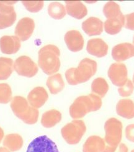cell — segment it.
<instances>
[{
	"instance_id": "31",
	"label": "cell",
	"mask_w": 134,
	"mask_h": 152,
	"mask_svg": "<svg viewBox=\"0 0 134 152\" xmlns=\"http://www.w3.org/2000/svg\"><path fill=\"white\" fill-rule=\"evenodd\" d=\"M134 91V84L131 80L128 79L125 85L118 88V92L120 96L127 97L130 96Z\"/></svg>"
},
{
	"instance_id": "10",
	"label": "cell",
	"mask_w": 134,
	"mask_h": 152,
	"mask_svg": "<svg viewBox=\"0 0 134 152\" xmlns=\"http://www.w3.org/2000/svg\"><path fill=\"white\" fill-rule=\"evenodd\" d=\"M26 152H60L55 143L47 135L39 136L32 141Z\"/></svg>"
},
{
	"instance_id": "11",
	"label": "cell",
	"mask_w": 134,
	"mask_h": 152,
	"mask_svg": "<svg viewBox=\"0 0 134 152\" xmlns=\"http://www.w3.org/2000/svg\"><path fill=\"white\" fill-rule=\"evenodd\" d=\"M35 28L34 21L30 18H22L17 23L15 28V34L21 41L29 39L33 34Z\"/></svg>"
},
{
	"instance_id": "17",
	"label": "cell",
	"mask_w": 134,
	"mask_h": 152,
	"mask_svg": "<svg viewBox=\"0 0 134 152\" xmlns=\"http://www.w3.org/2000/svg\"><path fill=\"white\" fill-rule=\"evenodd\" d=\"M82 29L89 36H98L103 32L104 23L96 17H90L82 23Z\"/></svg>"
},
{
	"instance_id": "18",
	"label": "cell",
	"mask_w": 134,
	"mask_h": 152,
	"mask_svg": "<svg viewBox=\"0 0 134 152\" xmlns=\"http://www.w3.org/2000/svg\"><path fill=\"white\" fill-rule=\"evenodd\" d=\"M65 9L67 13L72 17L81 20L88 14L86 6L80 1H66Z\"/></svg>"
},
{
	"instance_id": "36",
	"label": "cell",
	"mask_w": 134,
	"mask_h": 152,
	"mask_svg": "<svg viewBox=\"0 0 134 152\" xmlns=\"http://www.w3.org/2000/svg\"><path fill=\"white\" fill-rule=\"evenodd\" d=\"M0 152H10V151L5 147H0Z\"/></svg>"
},
{
	"instance_id": "39",
	"label": "cell",
	"mask_w": 134,
	"mask_h": 152,
	"mask_svg": "<svg viewBox=\"0 0 134 152\" xmlns=\"http://www.w3.org/2000/svg\"><path fill=\"white\" fill-rule=\"evenodd\" d=\"M131 152H134V149H133V150H132L131 151Z\"/></svg>"
},
{
	"instance_id": "25",
	"label": "cell",
	"mask_w": 134,
	"mask_h": 152,
	"mask_svg": "<svg viewBox=\"0 0 134 152\" xmlns=\"http://www.w3.org/2000/svg\"><path fill=\"white\" fill-rule=\"evenodd\" d=\"M109 85L106 80L103 77L95 79L91 84V91L93 94L97 95L101 98L104 97L109 91Z\"/></svg>"
},
{
	"instance_id": "29",
	"label": "cell",
	"mask_w": 134,
	"mask_h": 152,
	"mask_svg": "<svg viewBox=\"0 0 134 152\" xmlns=\"http://www.w3.org/2000/svg\"><path fill=\"white\" fill-rule=\"evenodd\" d=\"M12 100L11 87L6 83H0V104H6Z\"/></svg>"
},
{
	"instance_id": "4",
	"label": "cell",
	"mask_w": 134,
	"mask_h": 152,
	"mask_svg": "<svg viewBox=\"0 0 134 152\" xmlns=\"http://www.w3.org/2000/svg\"><path fill=\"white\" fill-rule=\"evenodd\" d=\"M28 101L22 96H15L11 101V108L14 115L26 124L37 123L39 116L37 109L29 105Z\"/></svg>"
},
{
	"instance_id": "24",
	"label": "cell",
	"mask_w": 134,
	"mask_h": 152,
	"mask_svg": "<svg viewBox=\"0 0 134 152\" xmlns=\"http://www.w3.org/2000/svg\"><path fill=\"white\" fill-rule=\"evenodd\" d=\"M46 84L50 92L54 95L60 93L65 87V82L60 74L50 75L47 80Z\"/></svg>"
},
{
	"instance_id": "37",
	"label": "cell",
	"mask_w": 134,
	"mask_h": 152,
	"mask_svg": "<svg viewBox=\"0 0 134 152\" xmlns=\"http://www.w3.org/2000/svg\"><path fill=\"white\" fill-rule=\"evenodd\" d=\"M133 45L134 46V36H133Z\"/></svg>"
},
{
	"instance_id": "16",
	"label": "cell",
	"mask_w": 134,
	"mask_h": 152,
	"mask_svg": "<svg viewBox=\"0 0 134 152\" xmlns=\"http://www.w3.org/2000/svg\"><path fill=\"white\" fill-rule=\"evenodd\" d=\"M21 46V40L16 36H4L0 38V49L4 54H15Z\"/></svg>"
},
{
	"instance_id": "21",
	"label": "cell",
	"mask_w": 134,
	"mask_h": 152,
	"mask_svg": "<svg viewBox=\"0 0 134 152\" xmlns=\"http://www.w3.org/2000/svg\"><path fill=\"white\" fill-rule=\"evenodd\" d=\"M125 24V16L122 13L117 18L107 19L104 23V28L106 33L110 35L119 33Z\"/></svg>"
},
{
	"instance_id": "32",
	"label": "cell",
	"mask_w": 134,
	"mask_h": 152,
	"mask_svg": "<svg viewBox=\"0 0 134 152\" xmlns=\"http://www.w3.org/2000/svg\"><path fill=\"white\" fill-rule=\"evenodd\" d=\"M124 26L127 29L134 31V12L125 16Z\"/></svg>"
},
{
	"instance_id": "9",
	"label": "cell",
	"mask_w": 134,
	"mask_h": 152,
	"mask_svg": "<svg viewBox=\"0 0 134 152\" xmlns=\"http://www.w3.org/2000/svg\"><path fill=\"white\" fill-rule=\"evenodd\" d=\"M107 75L112 83L119 87L125 85L128 80V71L123 63L115 62L112 64L108 69Z\"/></svg>"
},
{
	"instance_id": "22",
	"label": "cell",
	"mask_w": 134,
	"mask_h": 152,
	"mask_svg": "<svg viewBox=\"0 0 134 152\" xmlns=\"http://www.w3.org/2000/svg\"><path fill=\"white\" fill-rule=\"evenodd\" d=\"M62 115L60 111L51 109L43 113L41 118V124L45 128H52L62 120Z\"/></svg>"
},
{
	"instance_id": "2",
	"label": "cell",
	"mask_w": 134,
	"mask_h": 152,
	"mask_svg": "<svg viewBox=\"0 0 134 152\" xmlns=\"http://www.w3.org/2000/svg\"><path fill=\"white\" fill-rule=\"evenodd\" d=\"M98 65L95 61L85 58L76 68H70L65 72V78L70 85L76 86L85 83L90 79L97 71Z\"/></svg>"
},
{
	"instance_id": "7",
	"label": "cell",
	"mask_w": 134,
	"mask_h": 152,
	"mask_svg": "<svg viewBox=\"0 0 134 152\" xmlns=\"http://www.w3.org/2000/svg\"><path fill=\"white\" fill-rule=\"evenodd\" d=\"M14 69L17 74L26 77H34L39 70L35 63L27 56H21L17 58Z\"/></svg>"
},
{
	"instance_id": "5",
	"label": "cell",
	"mask_w": 134,
	"mask_h": 152,
	"mask_svg": "<svg viewBox=\"0 0 134 152\" xmlns=\"http://www.w3.org/2000/svg\"><path fill=\"white\" fill-rule=\"evenodd\" d=\"M123 125L116 118H110L104 124L106 148L103 152H114L122 138Z\"/></svg>"
},
{
	"instance_id": "13",
	"label": "cell",
	"mask_w": 134,
	"mask_h": 152,
	"mask_svg": "<svg viewBox=\"0 0 134 152\" xmlns=\"http://www.w3.org/2000/svg\"><path fill=\"white\" fill-rule=\"evenodd\" d=\"M64 40L67 48L72 52L80 51L84 46V39L80 31L70 30L65 34Z\"/></svg>"
},
{
	"instance_id": "23",
	"label": "cell",
	"mask_w": 134,
	"mask_h": 152,
	"mask_svg": "<svg viewBox=\"0 0 134 152\" xmlns=\"http://www.w3.org/2000/svg\"><path fill=\"white\" fill-rule=\"evenodd\" d=\"M3 145L10 151L15 152L21 150L23 146L24 141L22 137L17 134H8L4 137Z\"/></svg>"
},
{
	"instance_id": "6",
	"label": "cell",
	"mask_w": 134,
	"mask_h": 152,
	"mask_svg": "<svg viewBox=\"0 0 134 152\" xmlns=\"http://www.w3.org/2000/svg\"><path fill=\"white\" fill-rule=\"evenodd\" d=\"M86 131L83 120H73L66 124L61 129V134L65 141L69 145L78 144Z\"/></svg>"
},
{
	"instance_id": "20",
	"label": "cell",
	"mask_w": 134,
	"mask_h": 152,
	"mask_svg": "<svg viewBox=\"0 0 134 152\" xmlns=\"http://www.w3.org/2000/svg\"><path fill=\"white\" fill-rule=\"evenodd\" d=\"M117 115L126 119L134 118V102L129 99H123L118 101L116 107Z\"/></svg>"
},
{
	"instance_id": "34",
	"label": "cell",
	"mask_w": 134,
	"mask_h": 152,
	"mask_svg": "<svg viewBox=\"0 0 134 152\" xmlns=\"http://www.w3.org/2000/svg\"><path fill=\"white\" fill-rule=\"evenodd\" d=\"M114 152H129V148L125 144L120 143Z\"/></svg>"
},
{
	"instance_id": "33",
	"label": "cell",
	"mask_w": 134,
	"mask_h": 152,
	"mask_svg": "<svg viewBox=\"0 0 134 152\" xmlns=\"http://www.w3.org/2000/svg\"><path fill=\"white\" fill-rule=\"evenodd\" d=\"M125 135L127 140L134 143V124L128 125L126 126Z\"/></svg>"
},
{
	"instance_id": "30",
	"label": "cell",
	"mask_w": 134,
	"mask_h": 152,
	"mask_svg": "<svg viewBox=\"0 0 134 152\" xmlns=\"http://www.w3.org/2000/svg\"><path fill=\"white\" fill-rule=\"evenodd\" d=\"M26 10L31 12H37L41 11L44 5L43 1H22Z\"/></svg>"
},
{
	"instance_id": "8",
	"label": "cell",
	"mask_w": 134,
	"mask_h": 152,
	"mask_svg": "<svg viewBox=\"0 0 134 152\" xmlns=\"http://www.w3.org/2000/svg\"><path fill=\"white\" fill-rule=\"evenodd\" d=\"M17 1H0V29L11 26L16 20V13L12 4Z\"/></svg>"
},
{
	"instance_id": "14",
	"label": "cell",
	"mask_w": 134,
	"mask_h": 152,
	"mask_svg": "<svg viewBox=\"0 0 134 152\" xmlns=\"http://www.w3.org/2000/svg\"><path fill=\"white\" fill-rule=\"evenodd\" d=\"M49 99V94L43 87H36L28 94V101L29 104L36 109L42 107Z\"/></svg>"
},
{
	"instance_id": "15",
	"label": "cell",
	"mask_w": 134,
	"mask_h": 152,
	"mask_svg": "<svg viewBox=\"0 0 134 152\" xmlns=\"http://www.w3.org/2000/svg\"><path fill=\"white\" fill-rule=\"evenodd\" d=\"M107 44L101 38H93L88 41L86 50L88 53L97 58H103L107 54Z\"/></svg>"
},
{
	"instance_id": "26",
	"label": "cell",
	"mask_w": 134,
	"mask_h": 152,
	"mask_svg": "<svg viewBox=\"0 0 134 152\" xmlns=\"http://www.w3.org/2000/svg\"><path fill=\"white\" fill-rule=\"evenodd\" d=\"M13 61L11 58H0V80L8 79L13 71Z\"/></svg>"
},
{
	"instance_id": "27",
	"label": "cell",
	"mask_w": 134,
	"mask_h": 152,
	"mask_svg": "<svg viewBox=\"0 0 134 152\" xmlns=\"http://www.w3.org/2000/svg\"><path fill=\"white\" fill-rule=\"evenodd\" d=\"M48 13L49 16L55 20H62L67 14V11L62 3L54 1L50 3L48 6Z\"/></svg>"
},
{
	"instance_id": "28",
	"label": "cell",
	"mask_w": 134,
	"mask_h": 152,
	"mask_svg": "<svg viewBox=\"0 0 134 152\" xmlns=\"http://www.w3.org/2000/svg\"><path fill=\"white\" fill-rule=\"evenodd\" d=\"M122 13L120 6L114 1H108L104 6L103 14L107 20L117 18Z\"/></svg>"
},
{
	"instance_id": "12",
	"label": "cell",
	"mask_w": 134,
	"mask_h": 152,
	"mask_svg": "<svg viewBox=\"0 0 134 152\" xmlns=\"http://www.w3.org/2000/svg\"><path fill=\"white\" fill-rule=\"evenodd\" d=\"M133 56L134 46L129 42L117 44L112 49V58L118 62L126 61Z\"/></svg>"
},
{
	"instance_id": "35",
	"label": "cell",
	"mask_w": 134,
	"mask_h": 152,
	"mask_svg": "<svg viewBox=\"0 0 134 152\" xmlns=\"http://www.w3.org/2000/svg\"><path fill=\"white\" fill-rule=\"evenodd\" d=\"M4 134L3 130L1 127H0V143L1 142L3 138H4Z\"/></svg>"
},
{
	"instance_id": "38",
	"label": "cell",
	"mask_w": 134,
	"mask_h": 152,
	"mask_svg": "<svg viewBox=\"0 0 134 152\" xmlns=\"http://www.w3.org/2000/svg\"><path fill=\"white\" fill-rule=\"evenodd\" d=\"M133 83L134 84V74H133Z\"/></svg>"
},
{
	"instance_id": "19",
	"label": "cell",
	"mask_w": 134,
	"mask_h": 152,
	"mask_svg": "<svg viewBox=\"0 0 134 152\" xmlns=\"http://www.w3.org/2000/svg\"><path fill=\"white\" fill-rule=\"evenodd\" d=\"M104 139L98 135L89 137L83 146V152H103L106 148Z\"/></svg>"
},
{
	"instance_id": "3",
	"label": "cell",
	"mask_w": 134,
	"mask_h": 152,
	"mask_svg": "<svg viewBox=\"0 0 134 152\" xmlns=\"http://www.w3.org/2000/svg\"><path fill=\"white\" fill-rule=\"evenodd\" d=\"M38 56V64L45 74L52 75L59 71L60 51L58 47L48 44L39 50Z\"/></svg>"
},
{
	"instance_id": "1",
	"label": "cell",
	"mask_w": 134,
	"mask_h": 152,
	"mask_svg": "<svg viewBox=\"0 0 134 152\" xmlns=\"http://www.w3.org/2000/svg\"><path fill=\"white\" fill-rule=\"evenodd\" d=\"M102 105V99L97 95L90 94L88 96H81L76 98L70 105L69 113L72 118L78 120L89 112L98 111Z\"/></svg>"
}]
</instances>
